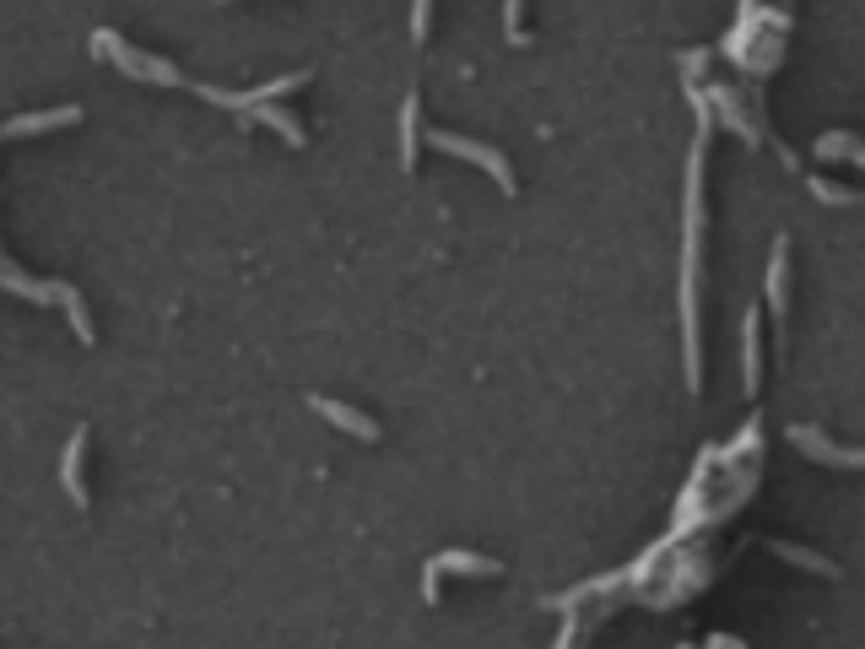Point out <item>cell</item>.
Returning a JSON list of instances; mask_svg holds the SVG:
<instances>
[{"mask_svg":"<svg viewBox=\"0 0 865 649\" xmlns=\"http://www.w3.org/2000/svg\"><path fill=\"white\" fill-rule=\"evenodd\" d=\"M92 55H103V60H114L125 77H136V82H152V88H184V77L173 71V60L163 55H147V49H130L114 27H103V33H92Z\"/></svg>","mask_w":865,"mask_h":649,"instance_id":"6da1fadb","label":"cell"},{"mask_svg":"<svg viewBox=\"0 0 865 649\" xmlns=\"http://www.w3.org/2000/svg\"><path fill=\"white\" fill-rule=\"evenodd\" d=\"M428 147L432 152H449V158H465V163H476V169H487L504 195H515V169H509V158L498 152V147H487V141H471V136H454V130H428Z\"/></svg>","mask_w":865,"mask_h":649,"instance_id":"7a4b0ae2","label":"cell"},{"mask_svg":"<svg viewBox=\"0 0 865 649\" xmlns=\"http://www.w3.org/2000/svg\"><path fill=\"white\" fill-rule=\"evenodd\" d=\"M5 287H11V292H22V298H38V303H66V309H71V325H77V336H82V341H92V320H86L82 292H77L71 281H44V287H38V281H27L22 271H16V266H11V260H5Z\"/></svg>","mask_w":865,"mask_h":649,"instance_id":"3957f363","label":"cell"},{"mask_svg":"<svg viewBox=\"0 0 865 649\" xmlns=\"http://www.w3.org/2000/svg\"><path fill=\"white\" fill-rule=\"evenodd\" d=\"M309 406H314L331 428H342V433L362 439V444H379V422H373V417H362L357 406H342V401H331V395H309Z\"/></svg>","mask_w":865,"mask_h":649,"instance_id":"277c9868","label":"cell"},{"mask_svg":"<svg viewBox=\"0 0 865 649\" xmlns=\"http://www.w3.org/2000/svg\"><path fill=\"white\" fill-rule=\"evenodd\" d=\"M77 119H82L77 103H60V108H49V114H22V119L5 125V141H22V136H38V130H60V125H77Z\"/></svg>","mask_w":865,"mask_h":649,"instance_id":"5b68a950","label":"cell"},{"mask_svg":"<svg viewBox=\"0 0 865 649\" xmlns=\"http://www.w3.org/2000/svg\"><path fill=\"white\" fill-rule=\"evenodd\" d=\"M82 455H86V428H77L71 444H66V461H60V482H66V492H71L77 509L92 503V498H86V482H82Z\"/></svg>","mask_w":865,"mask_h":649,"instance_id":"8992f818","label":"cell"},{"mask_svg":"<svg viewBox=\"0 0 865 649\" xmlns=\"http://www.w3.org/2000/svg\"><path fill=\"white\" fill-rule=\"evenodd\" d=\"M417 136H423V97L406 93V103H401V169L406 174L417 169Z\"/></svg>","mask_w":865,"mask_h":649,"instance_id":"52a82bcc","label":"cell"},{"mask_svg":"<svg viewBox=\"0 0 865 649\" xmlns=\"http://www.w3.org/2000/svg\"><path fill=\"white\" fill-rule=\"evenodd\" d=\"M482 573V579H498L504 573V563L498 557H482V553H443V557H432L428 563V573Z\"/></svg>","mask_w":865,"mask_h":649,"instance_id":"ba28073f","label":"cell"},{"mask_svg":"<svg viewBox=\"0 0 865 649\" xmlns=\"http://www.w3.org/2000/svg\"><path fill=\"white\" fill-rule=\"evenodd\" d=\"M789 439H795L800 450H811V461H828V465H865V450H833V444H828V439H817L811 428H795Z\"/></svg>","mask_w":865,"mask_h":649,"instance_id":"9c48e42d","label":"cell"}]
</instances>
